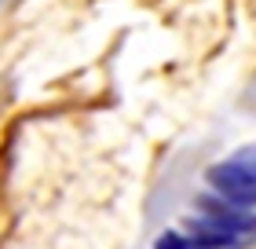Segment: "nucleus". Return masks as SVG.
I'll list each match as a JSON object with an SVG mask.
<instances>
[{"label": "nucleus", "instance_id": "1", "mask_svg": "<svg viewBox=\"0 0 256 249\" xmlns=\"http://www.w3.org/2000/svg\"><path fill=\"white\" fill-rule=\"evenodd\" d=\"M205 183L212 187V194H220L224 201H230V205H238V209H252L256 205V180L230 158L208 165L205 169Z\"/></svg>", "mask_w": 256, "mask_h": 249}, {"label": "nucleus", "instance_id": "2", "mask_svg": "<svg viewBox=\"0 0 256 249\" xmlns=\"http://www.w3.org/2000/svg\"><path fill=\"white\" fill-rule=\"evenodd\" d=\"M194 209H198V216H205L208 223H216L220 231L234 234V238H242V242L256 238V212L252 209H238V205H230V201H224L212 191L198 194L194 198Z\"/></svg>", "mask_w": 256, "mask_h": 249}, {"label": "nucleus", "instance_id": "3", "mask_svg": "<svg viewBox=\"0 0 256 249\" xmlns=\"http://www.w3.org/2000/svg\"><path fill=\"white\" fill-rule=\"evenodd\" d=\"M187 223V238H190V249H242L246 242L234 238V234H227V231H220L216 223H208L205 216H187L183 220Z\"/></svg>", "mask_w": 256, "mask_h": 249}, {"label": "nucleus", "instance_id": "4", "mask_svg": "<svg viewBox=\"0 0 256 249\" xmlns=\"http://www.w3.org/2000/svg\"><path fill=\"white\" fill-rule=\"evenodd\" d=\"M154 249H190V238L183 231H161L158 242H154Z\"/></svg>", "mask_w": 256, "mask_h": 249}, {"label": "nucleus", "instance_id": "5", "mask_svg": "<svg viewBox=\"0 0 256 249\" xmlns=\"http://www.w3.org/2000/svg\"><path fill=\"white\" fill-rule=\"evenodd\" d=\"M230 161H238L242 169H246V172L252 176V180H256V143L242 147V150H238V154H234V158H230Z\"/></svg>", "mask_w": 256, "mask_h": 249}]
</instances>
